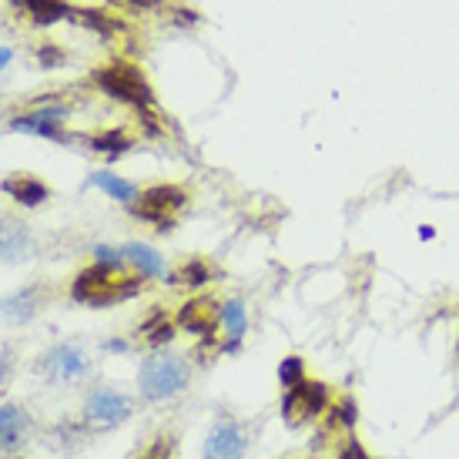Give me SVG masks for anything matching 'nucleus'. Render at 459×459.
<instances>
[{
	"mask_svg": "<svg viewBox=\"0 0 459 459\" xmlns=\"http://www.w3.org/2000/svg\"><path fill=\"white\" fill-rule=\"evenodd\" d=\"M144 275H138L128 262H101L94 258L71 281V299L91 308H111L128 302L144 289Z\"/></svg>",
	"mask_w": 459,
	"mask_h": 459,
	"instance_id": "f257e3e1",
	"label": "nucleus"
},
{
	"mask_svg": "<svg viewBox=\"0 0 459 459\" xmlns=\"http://www.w3.org/2000/svg\"><path fill=\"white\" fill-rule=\"evenodd\" d=\"M192 359L175 352L171 345L148 349L138 362V395L144 403H168L178 399L192 385Z\"/></svg>",
	"mask_w": 459,
	"mask_h": 459,
	"instance_id": "f03ea898",
	"label": "nucleus"
},
{
	"mask_svg": "<svg viewBox=\"0 0 459 459\" xmlns=\"http://www.w3.org/2000/svg\"><path fill=\"white\" fill-rule=\"evenodd\" d=\"M91 81L101 94H108L117 104H128L134 111H152L154 108L152 84H148L144 71L138 65H131V61H111V65L98 67Z\"/></svg>",
	"mask_w": 459,
	"mask_h": 459,
	"instance_id": "7ed1b4c3",
	"label": "nucleus"
},
{
	"mask_svg": "<svg viewBox=\"0 0 459 459\" xmlns=\"http://www.w3.org/2000/svg\"><path fill=\"white\" fill-rule=\"evenodd\" d=\"M134 416V395L117 389L111 383H98L84 393V403H81V422L98 429V433H108V429H117Z\"/></svg>",
	"mask_w": 459,
	"mask_h": 459,
	"instance_id": "20e7f679",
	"label": "nucleus"
},
{
	"mask_svg": "<svg viewBox=\"0 0 459 459\" xmlns=\"http://www.w3.org/2000/svg\"><path fill=\"white\" fill-rule=\"evenodd\" d=\"M185 204H188V192L181 185L158 181V185L141 188L138 202L131 204V215L144 221V225H152L154 231H171L178 225Z\"/></svg>",
	"mask_w": 459,
	"mask_h": 459,
	"instance_id": "39448f33",
	"label": "nucleus"
},
{
	"mask_svg": "<svg viewBox=\"0 0 459 459\" xmlns=\"http://www.w3.org/2000/svg\"><path fill=\"white\" fill-rule=\"evenodd\" d=\"M91 369H94L91 352L81 342H57L44 349V356L38 359L40 379L48 385H61V389L81 385L91 376Z\"/></svg>",
	"mask_w": 459,
	"mask_h": 459,
	"instance_id": "423d86ee",
	"label": "nucleus"
},
{
	"mask_svg": "<svg viewBox=\"0 0 459 459\" xmlns=\"http://www.w3.org/2000/svg\"><path fill=\"white\" fill-rule=\"evenodd\" d=\"M332 403H335V393H332L329 383L306 379L292 389H281V420H285V426L299 429L308 422H319L329 412Z\"/></svg>",
	"mask_w": 459,
	"mask_h": 459,
	"instance_id": "0eeeda50",
	"label": "nucleus"
},
{
	"mask_svg": "<svg viewBox=\"0 0 459 459\" xmlns=\"http://www.w3.org/2000/svg\"><path fill=\"white\" fill-rule=\"evenodd\" d=\"M74 108H67L65 101H48V104H27L21 115H13L7 125L17 134H30V138H48L71 144V131L65 128V121L71 117Z\"/></svg>",
	"mask_w": 459,
	"mask_h": 459,
	"instance_id": "6e6552de",
	"label": "nucleus"
},
{
	"mask_svg": "<svg viewBox=\"0 0 459 459\" xmlns=\"http://www.w3.org/2000/svg\"><path fill=\"white\" fill-rule=\"evenodd\" d=\"M248 456V429L238 420H221L212 422V429L204 433L202 459H245Z\"/></svg>",
	"mask_w": 459,
	"mask_h": 459,
	"instance_id": "1a4fd4ad",
	"label": "nucleus"
},
{
	"mask_svg": "<svg viewBox=\"0 0 459 459\" xmlns=\"http://www.w3.org/2000/svg\"><path fill=\"white\" fill-rule=\"evenodd\" d=\"M181 332L195 335L198 342L218 339V299L215 295H192L185 306L175 312Z\"/></svg>",
	"mask_w": 459,
	"mask_h": 459,
	"instance_id": "9d476101",
	"label": "nucleus"
},
{
	"mask_svg": "<svg viewBox=\"0 0 459 459\" xmlns=\"http://www.w3.org/2000/svg\"><path fill=\"white\" fill-rule=\"evenodd\" d=\"M44 306H48V289L38 285V281L24 285V289L0 299V322L4 325H27V322H34L44 312Z\"/></svg>",
	"mask_w": 459,
	"mask_h": 459,
	"instance_id": "9b49d317",
	"label": "nucleus"
},
{
	"mask_svg": "<svg viewBox=\"0 0 459 459\" xmlns=\"http://www.w3.org/2000/svg\"><path fill=\"white\" fill-rule=\"evenodd\" d=\"M30 429H34V420L21 403H0V456L24 449Z\"/></svg>",
	"mask_w": 459,
	"mask_h": 459,
	"instance_id": "f8f14e48",
	"label": "nucleus"
},
{
	"mask_svg": "<svg viewBox=\"0 0 459 459\" xmlns=\"http://www.w3.org/2000/svg\"><path fill=\"white\" fill-rule=\"evenodd\" d=\"M218 332H221V352H238V345L248 335V306L242 299L218 302Z\"/></svg>",
	"mask_w": 459,
	"mask_h": 459,
	"instance_id": "ddd939ff",
	"label": "nucleus"
},
{
	"mask_svg": "<svg viewBox=\"0 0 459 459\" xmlns=\"http://www.w3.org/2000/svg\"><path fill=\"white\" fill-rule=\"evenodd\" d=\"M215 279H221V268L202 255H192L171 268L165 281L175 285V289H185V292H202V289H208Z\"/></svg>",
	"mask_w": 459,
	"mask_h": 459,
	"instance_id": "4468645a",
	"label": "nucleus"
},
{
	"mask_svg": "<svg viewBox=\"0 0 459 459\" xmlns=\"http://www.w3.org/2000/svg\"><path fill=\"white\" fill-rule=\"evenodd\" d=\"M34 252L30 229L17 218L0 215V265H24Z\"/></svg>",
	"mask_w": 459,
	"mask_h": 459,
	"instance_id": "2eb2a0df",
	"label": "nucleus"
},
{
	"mask_svg": "<svg viewBox=\"0 0 459 459\" xmlns=\"http://www.w3.org/2000/svg\"><path fill=\"white\" fill-rule=\"evenodd\" d=\"M0 188H4V195H11L21 208H27V212H34V208H40L51 198V185L40 175H30V171H13V175L0 181Z\"/></svg>",
	"mask_w": 459,
	"mask_h": 459,
	"instance_id": "dca6fc26",
	"label": "nucleus"
},
{
	"mask_svg": "<svg viewBox=\"0 0 459 459\" xmlns=\"http://www.w3.org/2000/svg\"><path fill=\"white\" fill-rule=\"evenodd\" d=\"M121 252H125V262H128L138 275L144 279H168V265H165V255L148 242H125L121 245Z\"/></svg>",
	"mask_w": 459,
	"mask_h": 459,
	"instance_id": "f3484780",
	"label": "nucleus"
},
{
	"mask_svg": "<svg viewBox=\"0 0 459 459\" xmlns=\"http://www.w3.org/2000/svg\"><path fill=\"white\" fill-rule=\"evenodd\" d=\"M175 332H178L175 316L165 312V308H152V312L144 316V322L138 325V339L148 345V349H161V345H171Z\"/></svg>",
	"mask_w": 459,
	"mask_h": 459,
	"instance_id": "a211bd4d",
	"label": "nucleus"
},
{
	"mask_svg": "<svg viewBox=\"0 0 459 459\" xmlns=\"http://www.w3.org/2000/svg\"><path fill=\"white\" fill-rule=\"evenodd\" d=\"M13 7L24 13L27 24L34 27H51L74 13L67 0H13Z\"/></svg>",
	"mask_w": 459,
	"mask_h": 459,
	"instance_id": "6ab92c4d",
	"label": "nucleus"
},
{
	"mask_svg": "<svg viewBox=\"0 0 459 459\" xmlns=\"http://www.w3.org/2000/svg\"><path fill=\"white\" fill-rule=\"evenodd\" d=\"M88 148L94 154H101L104 161H117L121 154H128L134 148V134L125 128H108V131H94L88 138Z\"/></svg>",
	"mask_w": 459,
	"mask_h": 459,
	"instance_id": "aec40b11",
	"label": "nucleus"
},
{
	"mask_svg": "<svg viewBox=\"0 0 459 459\" xmlns=\"http://www.w3.org/2000/svg\"><path fill=\"white\" fill-rule=\"evenodd\" d=\"M91 185H94V188H101L108 198H115V202L128 204V208L138 202V195H141V188L134 185V181L121 178V175H115V171H108V168L94 171V175H91Z\"/></svg>",
	"mask_w": 459,
	"mask_h": 459,
	"instance_id": "412c9836",
	"label": "nucleus"
},
{
	"mask_svg": "<svg viewBox=\"0 0 459 459\" xmlns=\"http://www.w3.org/2000/svg\"><path fill=\"white\" fill-rule=\"evenodd\" d=\"M322 420L329 422L332 429H342L345 436L356 429V422H359V406H356V399L352 395H335V403L329 406V412L322 416Z\"/></svg>",
	"mask_w": 459,
	"mask_h": 459,
	"instance_id": "4be33fe9",
	"label": "nucleus"
},
{
	"mask_svg": "<svg viewBox=\"0 0 459 459\" xmlns=\"http://www.w3.org/2000/svg\"><path fill=\"white\" fill-rule=\"evenodd\" d=\"M306 379H308V366H306V359L299 356V352H292V356H285L279 362V383H281V389H292V385L306 383Z\"/></svg>",
	"mask_w": 459,
	"mask_h": 459,
	"instance_id": "5701e85b",
	"label": "nucleus"
},
{
	"mask_svg": "<svg viewBox=\"0 0 459 459\" xmlns=\"http://www.w3.org/2000/svg\"><path fill=\"white\" fill-rule=\"evenodd\" d=\"M13 372H17V349L0 339V393L13 383Z\"/></svg>",
	"mask_w": 459,
	"mask_h": 459,
	"instance_id": "b1692460",
	"label": "nucleus"
},
{
	"mask_svg": "<svg viewBox=\"0 0 459 459\" xmlns=\"http://www.w3.org/2000/svg\"><path fill=\"white\" fill-rule=\"evenodd\" d=\"M138 459H175V439L171 436H158L148 446L141 449Z\"/></svg>",
	"mask_w": 459,
	"mask_h": 459,
	"instance_id": "393cba45",
	"label": "nucleus"
},
{
	"mask_svg": "<svg viewBox=\"0 0 459 459\" xmlns=\"http://www.w3.org/2000/svg\"><path fill=\"white\" fill-rule=\"evenodd\" d=\"M335 459H372V453L362 443H359L356 436L349 433L342 439V446H339V453H335Z\"/></svg>",
	"mask_w": 459,
	"mask_h": 459,
	"instance_id": "a878e982",
	"label": "nucleus"
},
{
	"mask_svg": "<svg viewBox=\"0 0 459 459\" xmlns=\"http://www.w3.org/2000/svg\"><path fill=\"white\" fill-rule=\"evenodd\" d=\"M65 61H67V57H65V51H61V48H40V57H38L40 67H61Z\"/></svg>",
	"mask_w": 459,
	"mask_h": 459,
	"instance_id": "bb28decb",
	"label": "nucleus"
},
{
	"mask_svg": "<svg viewBox=\"0 0 459 459\" xmlns=\"http://www.w3.org/2000/svg\"><path fill=\"white\" fill-rule=\"evenodd\" d=\"M11 61H13V51H11V48H0V74H4L7 67H11Z\"/></svg>",
	"mask_w": 459,
	"mask_h": 459,
	"instance_id": "cd10ccee",
	"label": "nucleus"
},
{
	"mask_svg": "<svg viewBox=\"0 0 459 459\" xmlns=\"http://www.w3.org/2000/svg\"><path fill=\"white\" fill-rule=\"evenodd\" d=\"M104 349H108V352H128V342L115 339V342H104Z\"/></svg>",
	"mask_w": 459,
	"mask_h": 459,
	"instance_id": "c85d7f7f",
	"label": "nucleus"
},
{
	"mask_svg": "<svg viewBox=\"0 0 459 459\" xmlns=\"http://www.w3.org/2000/svg\"><path fill=\"white\" fill-rule=\"evenodd\" d=\"M125 4H131V7H154L158 0H125Z\"/></svg>",
	"mask_w": 459,
	"mask_h": 459,
	"instance_id": "c756f323",
	"label": "nucleus"
},
{
	"mask_svg": "<svg viewBox=\"0 0 459 459\" xmlns=\"http://www.w3.org/2000/svg\"><path fill=\"white\" fill-rule=\"evenodd\" d=\"M420 238H436V229H429V225H422V229H420Z\"/></svg>",
	"mask_w": 459,
	"mask_h": 459,
	"instance_id": "7c9ffc66",
	"label": "nucleus"
},
{
	"mask_svg": "<svg viewBox=\"0 0 459 459\" xmlns=\"http://www.w3.org/2000/svg\"><path fill=\"white\" fill-rule=\"evenodd\" d=\"M285 459H299V456H285Z\"/></svg>",
	"mask_w": 459,
	"mask_h": 459,
	"instance_id": "2f4dec72",
	"label": "nucleus"
},
{
	"mask_svg": "<svg viewBox=\"0 0 459 459\" xmlns=\"http://www.w3.org/2000/svg\"><path fill=\"white\" fill-rule=\"evenodd\" d=\"M456 349H459V342H456Z\"/></svg>",
	"mask_w": 459,
	"mask_h": 459,
	"instance_id": "473e14b6",
	"label": "nucleus"
}]
</instances>
